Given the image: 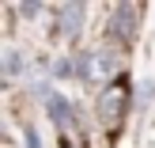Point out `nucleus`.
Returning a JSON list of instances; mask_svg holds the SVG:
<instances>
[{"mask_svg":"<svg viewBox=\"0 0 155 148\" xmlns=\"http://www.w3.org/2000/svg\"><path fill=\"white\" fill-rule=\"evenodd\" d=\"M15 12H19L23 19H34V15L42 12V4H19V8H15Z\"/></svg>","mask_w":155,"mask_h":148,"instance_id":"obj_8","label":"nucleus"},{"mask_svg":"<svg viewBox=\"0 0 155 148\" xmlns=\"http://www.w3.org/2000/svg\"><path fill=\"white\" fill-rule=\"evenodd\" d=\"M0 68H4V84H12L15 76L23 72V53H19V50H4V57H0Z\"/></svg>","mask_w":155,"mask_h":148,"instance_id":"obj_5","label":"nucleus"},{"mask_svg":"<svg viewBox=\"0 0 155 148\" xmlns=\"http://www.w3.org/2000/svg\"><path fill=\"white\" fill-rule=\"evenodd\" d=\"M83 19H87L83 4H61V8H53V30L49 34L57 42H76L80 30H83Z\"/></svg>","mask_w":155,"mask_h":148,"instance_id":"obj_3","label":"nucleus"},{"mask_svg":"<svg viewBox=\"0 0 155 148\" xmlns=\"http://www.w3.org/2000/svg\"><path fill=\"white\" fill-rule=\"evenodd\" d=\"M23 141H27V148H42V137H38V129H34V126L23 129Z\"/></svg>","mask_w":155,"mask_h":148,"instance_id":"obj_7","label":"nucleus"},{"mask_svg":"<svg viewBox=\"0 0 155 148\" xmlns=\"http://www.w3.org/2000/svg\"><path fill=\"white\" fill-rule=\"evenodd\" d=\"M45 114H49V122L61 129V137L68 133V129L76 126V106L68 103L61 91H53V95H45Z\"/></svg>","mask_w":155,"mask_h":148,"instance_id":"obj_4","label":"nucleus"},{"mask_svg":"<svg viewBox=\"0 0 155 148\" xmlns=\"http://www.w3.org/2000/svg\"><path fill=\"white\" fill-rule=\"evenodd\" d=\"M140 19H144V8H140V4H117V8H110L106 42L129 50V46L136 42V34H140Z\"/></svg>","mask_w":155,"mask_h":148,"instance_id":"obj_2","label":"nucleus"},{"mask_svg":"<svg viewBox=\"0 0 155 148\" xmlns=\"http://www.w3.org/2000/svg\"><path fill=\"white\" fill-rule=\"evenodd\" d=\"M129 99H133V88H129V76H117L110 80L102 91L95 95V114L110 133L125 129V114H129Z\"/></svg>","mask_w":155,"mask_h":148,"instance_id":"obj_1","label":"nucleus"},{"mask_svg":"<svg viewBox=\"0 0 155 148\" xmlns=\"http://www.w3.org/2000/svg\"><path fill=\"white\" fill-rule=\"evenodd\" d=\"M148 103H155V80H144V84H140V95H136V110H144Z\"/></svg>","mask_w":155,"mask_h":148,"instance_id":"obj_6","label":"nucleus"}]
</instances>
